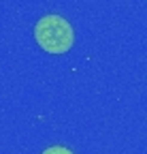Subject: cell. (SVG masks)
Returning <instances> with one entry per match:
<instances>
[{
  "mask_svg": "<svg viewBox=\"0 0 147 154\" xmlns=\"http://www.w3.org/2000/svg\"><path fill=\"white\" fill-rule=\"evenodd\" d=\"M34 38L49 54H66L75 43V32L62 15H45L34 26Z\"/></svg>",
  "mask_w": 147,
  "mask_h": 154,
  "instance_id": "6da1fadb",
  "label": "cell"
},
{
  "mask_svg": "<svg viewBox=\"0 0 147 154\" xmlns=\"http://www.w3.org/2000/svg\"><path fill=\"white\" fill-rule=\"evenodd\" d=\"M41 154H72L66 146H51V148H47V150H43Z\"/></svg>",
  "mask_w": 147,
  "mask_h": 154,
  "instance_id": "7a4b0ae2",
  "label": "cell"
}]
</instances>
